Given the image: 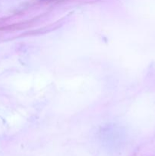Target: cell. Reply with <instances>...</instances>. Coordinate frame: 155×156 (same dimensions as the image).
I'll return each instance as SVG.
<instances>
[]
</instances>
